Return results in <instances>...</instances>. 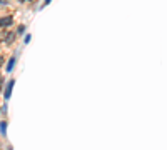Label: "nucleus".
<instances>
[{"mask_svg": "<svg viewBox=\"0 0 167 150\" xmlns=\"http://www.w3.org/2000/svg\"><path fill=\"white\" fill-rule=\"evenodd\" d=\"M13 65H15V57H12L10 60H8V63H7V72H12L13 70Z\"/></svg>", "mask_w": 167, "mask_h": 150, "instance_id": "4", "label": "nucleus"}, {"mask_svg": "<svg viewBox=\"0 0 167 150\" xmlns=\"http://www.w3.org/2000/svg\"><path fill=\"white\" fill-rule=\"evenodd\" d=\"M20 2H27V0H20Z\"/></svg>", "mask_w": 167, "mask_h": 150, "instance_id": "8", "label": "nucleus"}, {"mask_svg": "<svg viewBox=\"0 0 167 150\" xmlns=\"http://www.w3.org/2000/svg\"><path fill=\"white\" fill-rule=\"evenodd\" d=\"M0 4H4V2H0Z\"/></svg>", "mask_w": 167, "mask_h": 150, "instance_id": "9", "label": "nucleus"}, {"mask_svg": "<svg viewBox=\"0 0 167 150\" xmlns=\"http://www.w3.org/2000/svg\"><path fill=\"white\" fill-rule=\"evenodd\" d=\"M5 130H7V124H5V122H2V124H0V132L5 133Z\"/></svg>", "mask_w": 167, "mask_h": 150, "instance_id": "5", "label": "nucleus"}, {"mask_svg": "<svg viewBox=\"0 0 167 150\" xmlns=\"http://www.w3.org/2000/svg\"><path fill=\"white\" fill-rule=\"evenodd\" d=\"M13 85H15V82H13V80H10V82H8V85H7V88H5V99H10V95H12V88H13Z\"/></svg>", "mask_w": 167, "mask_h": 150, "instance_id": "2", "label": "nucleus"}, {"mask_svg": "<svg viewBox=\"0 0 167 150\" xmlns=\"http://www.w3.org/2000/svg\"><path fill=\"white\" fill-rule=\"evenodd\" d=\"M25 32V27H18V33H24Z\"/></svg>", "mask_w": 167, "mask_h": 150, "instance_id": "6", "label": "nucleus"}, {"mask_svg": "<svg viewBox=\"0 0 167 150\" xmlns=\"http://www.w3.org/2000/svg\"><path fill=\"white\" fill-rule=\"evenodd\" d=\"M12 22H13L12 17H2V18H0V27H2V29H5V27H10V25H12Z\"/></svg>", "mask_w": 167, "mask_h": 150, "instance_id": "1", "label": "nucleus"}, {"mask_svg": "<svg viewBox=\"0 0 167 150\" xmlns=\"http://www.w3.org/2000/svg\"><path fill=\"white\" fill-rule=\"evenodd\" d=\"M13 37H15V35H13L12 32H8V33H5V35H2V40L7 42V43H12V42H13Z\"/></svg>", "mask_w": 167, "mask_h": 150, "instance_id": "3", "label": "nucleus"}, {"mask_svg": "<svg viewBox=\"0 0 167 150\" xmlns=\"http://www.w3.org/2000/svg\"><path fill=\"white\" fill-rule=\"evenodd\" d=\"M49 2H50V0H45V4H49Z\"/></svg>", "mask_w": 167, "mask_h": 150, "instance_id": "7", "label": "nucleus"}]
</instances>
